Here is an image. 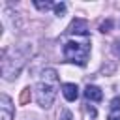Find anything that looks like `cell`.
<instances>
[{"mask_svg": "<svg viewBox=\"0 0 120 120\" xmlns=\"http://www.w3.org/2000/svg\"><path fill=\"white\" fill-rule=\"evenodd\" d=\"M32 52H34L32 43H21V45L13 47L11 51H2V75H4V79L13 81L21 73V69L24 68V64L32 56Z\"/></svg>", "mask_w": 120, "mask_h": 120, "instance_id": "1", "label": "cell"}, {"mask_svg": "<svg viewBox=\"0 0 120 120\" xmlns=\"http://www.w3.org/2000/svg\"><path fill=\"white\" fill-rule=\"evenodd\" d=\"M60 88V81H58V73L52 68H45L41 71V77L36 84V101L41 109H49L54 103V98L58 94Z\"/></svg>", "mask_w": 120, "mask_h": 120, "instance_id": "2", "label": "cell"}, {"mask_svg": "<svg viewBox=\"0 0 120 120\" xmlns=\"http://www.w3.org/2000/svg\"><path fill=\"white\" fill-rule=\"evenodd\" d=\"M90 56V41H66L64 43V58L66 62L86 66Z\"/></svg>", "mask_w": 120, "mask_h": 120, "instance_id": "3", "label": "cell"}, {"mask_svg": "<svg viewBox=\"0 0 120 120\" xmlns=\"http://www.w3.org/2000/svg\"><path fill=\"white\" fill-rule=\"evenodd\" d=\"M13 114H15V109H13L11 99L6 94H2L0 96V120H13Z\"/></svg>", "mask_w": 120, "mask_h": 120, "instance_id": "4", "label": "cell"}, {"mask_svg": "<svg viewBox=\"0 0 120 120\" xmlns=\"http://www.w3.org/2000/svg\"><path fill=\"white\" fill-rule=\"evenodd\" d=\"M68 34H75V36H88V24H86V21H82V19H75L71 24H69V28H68Z\"/></svg>", "mask_w": 120, "mask_h": 120, "instance_id": "5", "label": "cell"}, {"mask_svg": "<svg viewBox=\"0 0 120 120\" xmlns=\"http://www.w3.org/2000/svg\"><path fill=\"white\" fill-rule=\"evenodd\" d=\"M62 94L68 101H75L79 98V88L73 82H66V84H62Z\"/></svg>", "mask_w": 120, "mask_h": 120, "instance_id": "6", "label": "cell"}, {"mask_svg": "<svg viewBox=\"0 0 120 120\" xmlns=\"http://www.w3.org/2000/svg\"><path fill=\"white\" fill-rule=\"evenodd\" d=\"M84 96H86V99H90V101H101V99H103L101 88H98V86H94V84H88V86L84 88Z\"/></svg>", "mask_w": 120, "mask_h": 120, "instance_id": "7", "label": "cell"}, {"mask_svg": "<svg viewBox=\"0 0 120 120\" xmlns=\"http://www.w3.org/2000/svg\"><path fill=\"white\" fill-rule=\"evenodd\" d=\"M34 6L38 9H51V8H54L52 2H39V0H34Z\"/></svg>", "mask_w": 120, "mask_h": 120, "instance_id": "8", "label": "cell"}, {"mask_svg": "<svg viewBox=\"0 0 120 120\" xmlns=\"http://www.w3.org/2000/svg\"><path fill=\"white\" fill-rule=\"evenodd\" d=\"M58 120H73V116H71V112L68 109H62L58 112Z\"/></svg>", "mask_w": 120, "mask_h": 120, "instance_id": "9", "label": "cell"}, {"mask_svg": "<svg viewBox=\"0 0 120 120\" xmlns=\"http://www.w3.org/2000/svg\"><path fill=\"white\" fill-rule=\"evenodd\" d=\"M54 13H56L58 17H62V15L66 13V4H62V2H60V4H54Z\"/></svg>", "mask_w": 120, "mask_h": 120, "instance_id": "10", "label": "cell"}, {"mask_svg": "<svg viewBox=\"0 0 120 120\" xmlns=\"http://www.w3.org/2000/svg\"><path fill=\"white\" fill-rule=\"evenodd\" d=\"M111 111H120V96L111 99Z\"/></svg>", "mask_w": 120, "mask_h": 120, "instance_id": "11", "label": "cell"}, {"mask_svg": "<svg viewBox=\"0 0 120 120\" xmlns=\"http://www.w3.org/2000/svg\"><path fill=\"white\" fill-rule=\"evenodd\" d=\"M28 99H30V88H24L21 94V103L24 105V103H28Z\"/></svg>", "mask_w": 120, "mask_h": 120, "instance_id": "12", "label": "cell"}, {"mask_svg": "<svg viewBox=\"0 0 120 120\" xmlns=\"http://www.w3.org/2000/svg\"><path fill=\"white\" fill-rule=\"evenodd\" d=\"M112 52L120 58V38H116V39L112 41Z\"/></svg>", "mask_w": 120, "mask_h": 120, "instance_id": "13", "label": "cell"}, {"mask_svg": "<svg viewBox=\"0 0 120 120\" xmlns=\"http://www.w3.org/2000/svg\"><path fill=\"white\" fill-rule=\"evenodd\" d=\"M111 26H112V22H111V21H105V22H101L99 32H103V34H105V32H109V28H111Z\"/></svg>", "mask_w": 120, "mask_h": 120, "instance_id": "14", "label": "cell"}, {"mask_svg": "<svg viewBox=\"0 0 120 120\" xmlns=\"http://www.w3.org/2000/svg\"><path fill=\"white\" fill-rule=\"evenodd\" d=\"M107 120H120V111H111Z\"/></svg>", "mask_w": 120, "mask_h": 120, "instance_id": "15", "label": "cell"}]
</instances>
